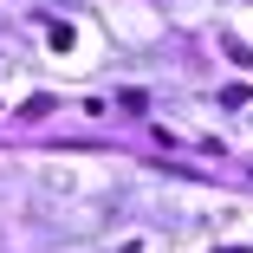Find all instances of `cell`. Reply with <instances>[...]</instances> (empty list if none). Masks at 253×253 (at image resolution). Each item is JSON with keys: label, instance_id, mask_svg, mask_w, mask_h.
Masks as SVG:
<instances>
[{"label": "cell", "instance_id": "6da1fadb", "mask_svg": "<svg viewBox=\"0 0 253 253\" xmlns=\"http://www.w3.org/2000/svg\"><path fill=\"white\" fill-rule=\"evenodd\" d=\"M227 253H253V247H227Z\"/></svg>", "mask_w": 253, "mask_h": 253}]
</instances>
